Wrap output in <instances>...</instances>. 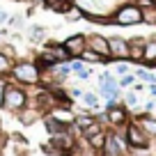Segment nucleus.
Wrapping results in <instances>:
<instances>
[{"instance_id": "1", "label": "nucleus", "mask_w": 156, "mask_h": 156, "mask_svg": "<svg viewBox=\"0 0 156 156\" xmlns=\"http://www.w3.org/2000/svg\"><path fill=\"white\" fill-rule=\"evenodd\" d=\"M112 23H117V25H138V23H142V9L136 2L124 5L112 14Z\"/></svg>"}, {"instance_id": "2", "label": "nucleus", "mask_w": 156, "mask_h": 156, "mask_svg": "<svg viewBox=\"0 0 156 156\" xmlns=\"http://www.w3.org/2000/svg\"><path fill=\"white\" fill-rule=\"evenodd\" d=\"M12 73H14V78L19 83H25V85H37L39 78H41L39 67L32 62H19L16 67H12Z\"/></svg>"}, {"instance_id": "3", "label": "nucleus", "mask_w": 156, "mask_h": 156, "mask_svg": "<svg viewBox=\"0 0 156 156\" xmlns=\"http://www.w3.org/2000/svg\"><path fill=\"white\" fill-rule=\"evenodd\" d=\"M25 101H28V94L23 92L16 85H5V97H2V106L9 108V110H23Z\"/></svg>"}, {"instance_id": "4", "label": "nucleus", "mask_w": 156, "mask_h": 156, "mask_svg": "<svg viewBox=\"0 0 156 156\" xmlns=\"http://www.w3.org/2000/svg\"><path fill=\"white\" fill-rule=\"evenodd\" d=\"M126 140L133 149H147L149 147V138L142 131V126H138V124H129L126 126Z\"/></svg>"}, {"instance_id": "5", "label": "nucleus", "mask_w": 156, "mask_h": 156, "mask_svg": "<svg viewBox=\"0 0 156 156\" xmlns=\"http://www.w3.org/2000/svg\"><path fill=\"white\" fill-rule=\"evenodd\" d=\"M108 44H110V55L115 60H129V55H131L129 41H124L119 37H112V39H108Z\"/></svg>"}, {"instance_id": "6", "label": "nucleus", "mask_w": 156, "mask_h": 156, "mask_svg": "<svg viewBox=\"0 0 156 156\" xmlns=\"http://www.w3.org/2000/svg\"><path fill=\"white\" fill-rule=\"evenodd\" d=\"M51 142H53V147L58 149V154H67V151L73 149V138H71V133L64 131V129L60 133H55V136L51 138Z\"/></svg>"}, {"instance_id": "7", "label": "nucleus", "mask_w": 156, "mask_h": 156, "mask_svg": "<svg viewBox=\"0 0 156 156\" xmlns=\"http://www.w3.org/2000/svg\"><path fill=\"white\" fill-rule=\"evenodd\" d=\"M87 44H90L92 51H97V53L103 55L106 60L112 58V55H110V44H108L106 37H101V34H92V37H87Z\"/></svg>"}, {"instance_id": "8", "label": "nucleus", "mask_w": 156, "mask_h": 156, "mask_svg": "<svg viewBox=\"0 0 156 156\" xmlns=\"http://www.w3.org/2000/svg\"><path fill=\"white\" fill-rule=\"evenodd\" d=\"M106 119L110 124H124L126 122V110H124V108H119L115 103V99H108V112H106Z\"/></svg>"}, {"instance_id": "9", "label": "nucleus", "mask_w": 156, "mask_h": 156, "mask_svg": "<svg viewBox=\"0 0 156 156\" xmlns=\"http://www.w3.org/2000/svg\"><path fill=\"white\" fill-rule=\"evenodd\" d=\"M64 48L71 55H80L85 48H87V37L85 34H71V37L64 41Z\"/></svg>"}, {"instance_id": "10", "label": "nucleus", "mask_w": 156, "mask_h": 156, "mask_svg": "<svg viewBox=\"0 0 156 156\" xmlns=\"http://www.w3.org/2000/svg\"><path fill=\"white\" fill-rule=\"evenodd\" d=\"M71 0H44V7L55 14H69L71 12Z\"/></svg>"}, {"instance_id": "11", "label": "nucleus", "mask_w": 156, "mask_h": 156, "mask_svg": "<svg viewBox=\"0 0 156 156\" xmlns=\"http://www.w3.org/2000/svg\"><path fill=\"white\" fill-rule=\"evenodd\" d=\"M103 154H106V156H122V142H119L117 136H106Z\"/></svg>"}, {"instance_id": "12", "label": "nucleus", "mask_w": 156, "mask_h": 156, "mask_svg": "<svg viewBox=\"0 0 156 156\" xmlns=\"http://www.w3.org/2000/svg\"><path fill=\"white\" fill-rule=\"evenodd\" d=\"M142 60L149 64H156V39L145 41V51H142Z\"/></svg>"}, {"instance_id": "13", "label": "nucleus", "mask_w": 156, "mask_h": 156, "mask_svg": "<svg viewBox=\"0 0 156 156\" xmlns=\"http://www.w3.org/2000/svg\"><path fill=\"white\" fill-rule=\"evenodd\" d=\"M48 51H51V55H53V58H55V62H67V60H69V55H71V53H69V51L67 48H64V44L62 46H48Z\"/></svg>"}, {"instance_id": "14", "label": "nucleus", "mask_w": 156, "mask_h": 156, "mask_svg": "<svg viewBox=\"0 0 156 156\" xmlns=\"http://www.w3.org/2000/svg\"><path fill=\"white\" fill-rule=\"evenodd\" d=\"M37 115H39V108H23V112L19 115V122H23V124H32L34 119H37Z\"/></svg>"}, {"instance_id": "15", "label": "nucleus", "mask_w": 156, "mask_h": 156, "mask_svg": "<svg viewBox=\"0 0 156 156\" xmlns=\"http://www.w3.org/2000/svg\"><path fill=\"white\" fill-rule=\"evenodd\" d=\"M131 46V55L129 58L133 60V62H138V60H142V51H145V41H140V39H136L133 44H129Z\"/></svg>"}, {"instance_id": "16", "label": "nucleus", "mask_w": 156, "mask_h": 156, "mask_svg": "<svg viewBox=\"0 0 156 156\" xmlns=\"http://www.w3.org/2000/svg\"><path fill=\"white\" fill-rule=\"evenodd\" d=\"M78 58L83 60V62H103V60H106L103 55H99L97 51H92V48H85L83 53L78 55Z\"/></svg>"}, {"instance_id": "17", "label": "nucleus", "mask_w": 156, "mask_h": 156, "mask_svg": "<svg viewBox=\"0 0 156 156\" xmlns=\"http://www.w3.org/2000/svg\"><path fill=\"white\" fill-rule=\"evenodd\" d=\"M87 140H90V147H92V149H103V145H106V133L99 131V133H94V136H90Z\"/></svg>"}, {"instance_id": "18", "label": "nucleus", "mask_w": 156, "mask_h": 156, "mask_svg": "<svg viewBox=\"0 0 156 156\" xmlns=\"http://www.w3.org/2000/svg\"><path fill=\"white\" fill-rule=\"evenodd\" d=\"M142 23L156 25V5L154 7H145V9H142Z\"/></svg>"}, {"instance_id": "19", "label": "nucleus", "mask_w": 156, "mask_h": 156, "mask_svg": "<svg viewBox=\"0 0 156 156\" xmlns=\"http://www.w3.org/2000/svg\"><path fill=\"white\" fill-rule=\"evenodd\" d=\"M71 71L76 73V76H80V78H87L90 76V71H87V67H85L83 60H76V62L71 64Z\"/></svg>"}, {"instance_id": "20", "label": "nucleus", "mask_w": 156, "mask_h": 156, "mask_svg": "<svg viewBox=\"0 0 156 156\" xmlns=\"http://www.w3.org/2000/svg\"><path fill=\"white\" fill-rule=\"evenodd\" d=\"M92 122H94V117H90V115H76V117H73V124H76L78 129H83V131H85Z\"/></svg>"}, {"instance_id": "21", "label": "nucleus", "mask_w": 156, "mask_h": 156, "mask_svg": "<svg viewBox=\"0 0 156 156\" xmlns=\"http://www.w3.org/2000/svg\"><path fill=\"white\" fill-rule=\"evenodd\" d=\"M46 129H48L51 136H55V133H60V131L64 129V124H60L55 117H48V119H46Z\"/></svg>"}, {"instance_id": "22", "label": "nucleus", "mask_w": 156, "mask_h": 156, "mask_svg": "<svg viewBox=\"0 0 156 156\" xmlns=\"http://www.w3.org/2000/svg\"><path fill=\"white\" fill-rule=\"evenodd\" d=\"M142 131L145 133H149V136H154L156 138V119H149V117H142Z\"/></svg>"}, {"instance_id": "23", "label": "nucleus", "mask_w": 156, "mask_h": 156, "mask_svg": "<svg viewBox=\"0 0 156 156\" xmlns=\"http://www.w3.org/2000/svg\"><path fill=\"white\" fill-rule=\"evenodd\" d=\"M12 71V62H9V58H7L5 53H0V76H5V73H9Z\"/></svg>"}, {"instance_id": "24", "label": "nucleus", "mask_w": 156, "mask_h": 156, "mask_svg": "<svg viewBox=\"0 0 156 156\" xmlns=\"http://www.w3.org/2000/svg\"><path fill=\"white\" fill-rule=\"evenodd\" d=\"M138 78H140V80H147V83H156V76L154 73H149V71H145V69H138Z\"/></svg>"}, {"instance_id": "25", "label": "nucleus", "mask_w": 156, "mask_h": 156, "mask_svg": "<svg viewBox=\"0 0 156 156\" xmlns=\"http://www.w3.org/2000/svg\"><path fill=\"white\" fill-rule=\"evenodd\" d=\"M30 37H32V41H39V39H44V28L41 25H32V30H30Z\"/></svg>"}, {"instance_id": "26", "label": "nucleus", "mask_w": 156, "mask_h": 156, "mask_svg": "<svg viewBox=\"0 0 156 156\" xmlns=\"http://www.w3.org/2000/svg\"><path fill=\"white\" fill-rule=\"evenodd\" d=\"M99 131H101V126H99L97 122H92V124H90V126L83 131V136H85V138H90V136H94V133H99Z\"/></svg>"}, {"instance_id": "27", "label": "nucleus", "mask_w": 156, "mask_h": 156, "mask_svg": "<svg viewBox=\"0 0 156 156\" xmlns=\"http://www.w3.org/2000/svg\"><path fill=\"white\" fill-rule=\"evenodd\" d=\"M83 99H85V103H87L90 108H99V99L94 97V94H83Z\"/></svg>"}, {"instance_id": "28", "label": "nucleus", "mask_w": 156, "mask_h": 156, "mask_svg": "<svg viewBox=\"0 0 156 156\" xmlns=\"http://www.w3.org/2000/svg\"><path fill=\"white\" fill-rule=\"evenodd\" d=\"M136 5L140 7V9H145V7H154L156 0H136Z\"/></svg>"}, {"instance_id": "29", "label": "nucleus", "mask_w": 156, "mask_h": 156, "mask_svg": "<svg viewBox=\"0 0 156 156\" xmlns=\"http://www.w3.org/2000/svg\"><path fill=\"white\" fill-rule=\"evenodd\" d=\"M133 83H136V78H133V76H129V73L122 78V80H119V85H124V87H126V85H133Z\"/></svg>"}, {"instance_id": "30", "label": "nucleus", "mask_w": 156, "mask_h": 156, "mask_svg": "<svg viewBox=\"0 0 156 156\" xmlns=\"http://www.w3.org/2000/svg\"><path fill=\"white\" fill-rule=\"evenodd\" d=\"M115 71H117V73H122V76H126V73H129V64H124V62H122V64H117Z\"/></svg>"}, {"instance_id": "31", "label": "nucleus", "mask_w": 156, "mask_h": 156, "mask_svg": "<svg viewBox=\"0 0 156 156\" xmlns=\"http://www.w3.org/2000/svg\"><path fill=\"white\" fill-rule=\"evenodd\" d=\"M126 103H129V106H136V103H138V97H136V94H126Z\"/></svg>"}, {"instance_id": "32", "label": "nucleus", "mask_w": 156, "mask_h": 156, "mask_svg": "<svg viewBox=\"0 0 156 156\" xmlns=\"http://www.w3.org/2000/svg\"><path fill=\"white\" fill-rule=\"evenodd\" d=\"M2 97H5V83L0 80V106H2Z\"/></svg>"}, {"instance_id": "33", "label": "nucleus", "mask_w": 156, "mask_h": 156, "mask_svg": "<svg viewBox=\"0 0 156 156\" xmlns=\"http://www.w3.org/2000/svg\"><path fill=\"white\" fill-rule=\"evenodd\" d=\"M7 19V14H5V12H2V9H0V23H2V21H5Z\"/></svg>"}, {"instance_id": "34", "label": "nucleus", "mask_w": 156, "mask_h": 156, "mask_svg": "<svg viewBox=\"0 0 156 156\" xmlns=\"http://www.w3.org/2000/svg\"><path fill=\"white\" fill-rule=\"evenodd\" d=\"M149 90H151V94H154V97H156V85H154V83L149 85Z\"/></svg>"}]
</instances>
